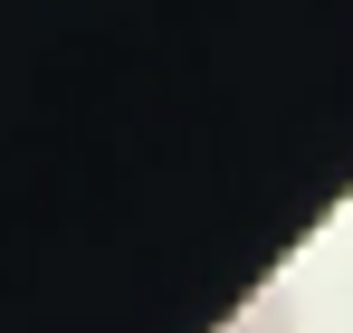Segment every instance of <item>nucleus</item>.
<instances>
[{"label": "nucleus", "mask_w": 353, "mask_h": 333, "mask_svg": "<svg viewBox=\"0 0 353 333\" xmlns=\"http://www.w3.org/2000/svg\"><path fill=\"white\" fill-rule=\"evenodd\" d=\"M220 333H296V295H287V286H258Z\"/></svg>", "instance_id": "f257e3e1"}]
</instances>
